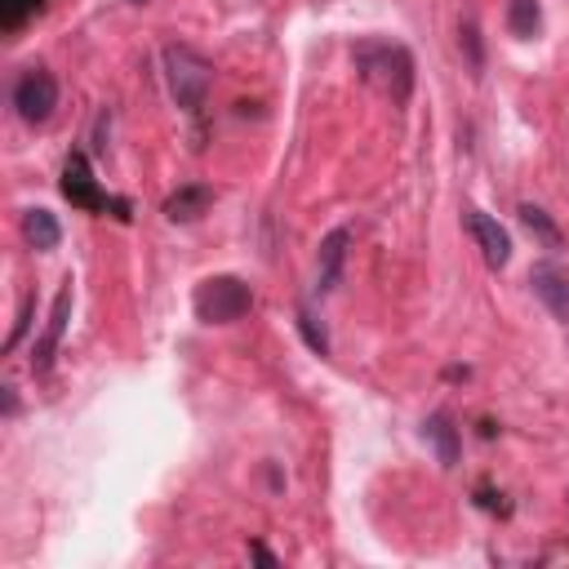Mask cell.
Here are the masks:
<instances>
[{
  "mask_svg": "<svg viewBox=\"0 0 569 569\" xmlns=\"http://www.w3.org/2000/svg\"><path fill=\"white\" fill-rule=\"evenodd\" d=\"M165 80H169V94L178 98V107L196 117L214 85V63L200 58L192 45H165Z\"/></svg>",
  "mask_w": 569,
  "mask_h": 569,
  "instance_id": "2",
  "label": "cell"
},
{
  "mask_svg": "<svg viewBox=\"0 0 569 569\" xmlns=\"http://www.w3.org/2000/svg\"><path fill=\"white\" fill-rule=\"evenodd\" d=\"M423 440H431L440 468H453V463H459V427L449 423V414H431V418L423 423Z\"/></svg>",
  "mask_w": 569,
  "mask_h": 569,
  "instance_id": "11",
  "label": "cell"
},
{
  "mask_svg": "<svg viewBox=\"0 0 569 569\" xmlns=\"http://www.w3.org/2000/svg\"><path fill=\"white\" fill-rule=\"evenodd\" d=\"M529 289H534V298L560 325H569V267H560V263H534L529 267Z\"/></svg>",
  "mask_w": 569,
  "mask_h": 569,
  "instance_id": "6",
  "label": "cell"
},
{
  "mask_svg": "<svg viewBox=\"0 0 569 569\" xmlns=\"http://www.w3.org/2000/svg\"><path fill=\"white\" fill-rule=\"evenodd\" d=\"M63 196H67L76 209H89V214H107V209H111L121 222L130 218V205H125V200H107V196H102V187H98V178H94L85 152H72V156H67V165H63Z\"/></svg>",
  "mask_w": 569,
  "mask_h": 569,
  "instance_id": "4",
  "label": "cell"
},
{
  "mask_svg": "<svg viewBox=\"0 0 569 569\" xmlns=\"http://www.w3.org/2000/svg\"><path fill=\"white\" fill-rule=\"evenodd\" d=\"M250 556H254V560H263V565H276V556H272L263 543H250Z\"/></svg>",
  "mask_w": 569,
  "mask_h": 569,
  "instance_id": "17",
  "label": "cell"
},
{
  "mask_svg": "<svg viewBox=\"0 0 569 569\" xmlns=\"http://www.w3.org/2000/svg\"><path fill=\"white\" fill-rule=\"evenodd\" d=\"M14 107L28 125H45L58 107V80L50 67H23L14 80Z\"/></svg>",
  "mask_w": 569,
  "mask_h": 569,
  "instance_id": "5",
  "label": "cell"
},
{
  "mask_svg": "<svg viewBox=\"0 0 569 569\" xmlns=\"http://www.w3.org/2000/svg\"><path fill=\"white\" fill-rule=\"evenodd\" d=\"M459 50L468 54V67H472V72H481V67H485V45H481V28H477V19H463V23H459Z\"/></svg>",
  "mask_w": 569,
  "mask_h": 569,
  "instance_id": "15",
  "label": "cell"
},
{
  "mask_svg": "<svg viewBox=\"0 0 569 569\" xmlns=\"http://www.w3.org/2000/svg\"><path fill=\"white\" fill-rule=\"evenodd\" d=\"M192 307H196L200 325H232L254 307V294L241 276H209V281L196 285Z\"/></svg>",
  "mask_w": 569,
  "mask_h": 569,
  "instance_id": "3",
  "label": "cell"
},
{
  "mask_svg": "<svg viewBox=\"0 0 569 569\" xmlns=\"http://www.w3.org/2000/svg\"><path fill=\"white\" fill-rule=\"evenodd\" d=\"M516 214H521V222L529 227V232H534V237H538V241H543L547 250H560V245H565V237H560V227H556V222H551V218H547V214H543L538 205H521Z\"/></svg>",
  "mask_w": 569,
  "mask_h": 569,
  "instance_id": "14",
  "label": "cell"
},
{
  "mask_svg": "<svg viewBox=\"0 0 569 569\" xmlns=\"http://www.w3.org/2000/svg\"><path fill=\"white\" fill-rule=\"evenodd\" d=\"M209 205H214V187L187 183V187H178V192L165 200V218H169V222H196V218L209 214Z\"/></svg>",
  "mask_w": 569,
  "mask_h": 569,
  "instance_id": "10",
  "label": "cell"
},
{
  "mask_svg": "<svg viewBox=\"0 0 569 569\" xmlns=\"http://www.w3.org/2000/svg\"><path fill=\"white\" fill-rule=\"evenodd\" d=\"M357 72L365 85H374L383 98H392V107H405L414 94V54L405 45L392 41H361L352 50Z\"/></svg>",
  "mask_w": 569,
  "mask_h": 569,
  "instance_id": "1",
  "label": "cell"
},
{
  "mask_svg": "<svg viewBox=\"0 0 569 569\" xmlns=\"http://www.w3.org/2000/svg\"><path fill=\"white\" fill-rule=\"evenodd\" d=\"M463 222H468V232H472V241L481 245V254H485V263L499 272V267H507V259H512V241H507V232L499 227V218H490L485 209H477V205H468L463 209Z\"/></svg>",
  "mask_w": 569,
  "mask_h": 569,
  "instance_id": "7",
  "label": "cell"
},
{
  "mask_svg": "<svg viewBox=\"0 0 569 569\" xmlns=\"http://www.w3.org/2000/svg\"><path fill=\"white\" fill-rule=\"evenodd\" d=\"M538 28H543L538 0H512V6H507V32L516 41H529V36H538Z\"/></svg>",
  "mask_w": 569,
  "mask_h": 569,
  "instance_id": "13",
  "label": "cell"
},
{
  "mask_svg": "<svg viewBox=\"0 0 569 569\" xmlns=\"http://www.w3.org/2000/svg\"><path fill=\"white\" fill-rule=\"evenodd\" d=\"M130 6H147V0H130Z\"/></svg>",
  "mask_w": 569,
  "mask_h": 569,
  "instance_id": "18",
  "label": "cell"
},
{
  "mask_svg": "<svg viewBox=\"0 0 569 569\" xmlns=\"http://www.w3.org/2000/svg\"><path fill=\"white\" fill-rule=\"evenodd\" d=\"M298 333H303V338H307V348H311V352H316V357H329V338H325V329H320V325H316V316H311V311H307V307H303V311H298Z\"/></svg>",
  "mask_w": 569,
  "mask_h": 569,
  "instance_id": "16",
  "label": "cell"
},
{
  "mask_svg": "<svg viewBox=\"0 0 569 569\" xmlns=\"http://www.w3.org/2000/svg\"><path fill=\"white\" fill-rule=\"evenodd\" d=\"M67 316H72V285H63V289H58L54 311H50V325H45L41 343H36V352H32V374H36V379H45V374L54 370V357H58V343H63Z\"/></svg>",
  "mask_w": 569,
  "mask_h": 569,
  "instance_id": "8",
  "label": "cell"
},
{
  "mask_svg": "<svg viewBox=\"0 0 569 569\" xmlns=\"http://www.w3.org/2000/svg\"><path fill=\"white\" fill-rule=\"evenodd\" d=\"M348 245H352V227H333V232L320 241V254H316V289L320 294H329L338 281H343Z\"/></svg>",
  "mask_w": 569,
  "mask_h": 569,
  "instance_id": "9",
  "label": "cell"
},
{
  "mask_svg": "<svg viewBox=\"0 0 569 569\" xmlns=\"http://www.w3.org/2000/svg\"><path fill=\"white\" fill-rule=\"evenodd\" d=\"M23 237L45 254V250H58L63 227H58V218H54L50 209H28V214H23Z\"/></svg>",
  "mask_w": 569,
  "mask_h": 569,
  "instance_id": "12",
  "label": "cell"
}]
</instances>
